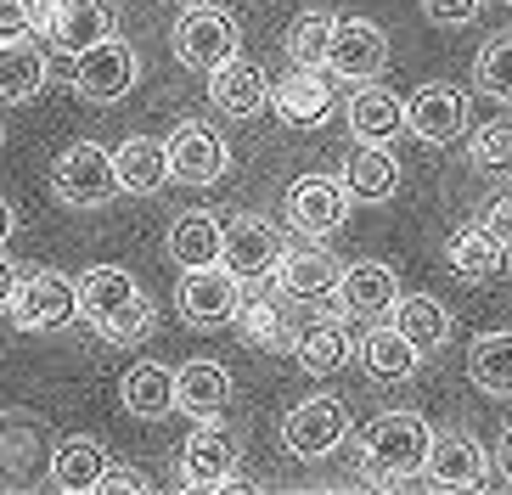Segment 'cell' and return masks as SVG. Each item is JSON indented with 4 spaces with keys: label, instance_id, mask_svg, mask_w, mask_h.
Segmentation results:
<instances>
[{
    "label": "cell",
    "instance_id": "20",
    "mask_svg": "<svg viewBox=\"0 0 512 495\" xmlns=\"http://www.w3.org/2000/svg\"><path fill=\"white\" fill-rule=\"evenodd\" d=\"M338 259L327 254V248H282V259H276V287H282L287 299H332V287H338Z\"/></svg>",
    "mask_w": 512,
    "mask_h": 495
},
{
    "label": "cell",
    "instance_id": "39",
    "mask_svg": "<svg viewBox=\"0 0 512 495\" xmlns=\"http://www.w3.org/2000/svg\"><path fill=\"white\" fill-rule=\"evenodd\" d=\"M34 34V0H0V40Z\"/></svg>",
    "mask_w": 512,
    "mask_h": 495
},
{
    "label": "cell",
    "instance_id": "2",
    "mask_svg": "<svg viewBox=\"0 0 512 495\" xmlns=\"http://www.w3.org/2000/svg\"><path fill=\"white\" fill-rule=\"evenodd\" d=\"M434 428L417 411H383L361 428V473L377 490H400V479H417Z\"/></svg>",
    "mask_w": 512,
    "mask_h": 495
},
{
    "label": "cell",
    "instance_id": "5",
    "mask_svg": "<svg viewBox=\"0 0 512 495\" xmlns=\"http://www.w3.org/2000/svg\"><path fill=\"white\" fill-rule=\"evenodd\" d=\"M12 327L23 332H57L79 315V293H74V276L62 270H34V276H17V293L6 304Z\"/></svg>",
    "mask_w": 512,
    "mask_h": 495
},
{
    "label": "cell",
    "instance_id": "26",
    "mask_svg": "<svg viewBox=\"0 0 512 495\" xmlns=\"http://www.w3.org/2000/svg\"><path fill=\"white\" fill-rule=\"evenodd\" d=\"M507 242L490 237L484 225H467V231H456L451 248H445V265L462 276V282H496L501 270H507Z\"/></svg>",
    "mask_w": 512,
    "mask_h": 495
},
{
    "label": "cell",
    "instance_id": "46",
    "mask_svg": "<svg viewBox=\"0 0 512 495\" xmlns=\"http://www.w3.org/2000/svg\"><path fill=\"white\" fill-rule=\"evenodd\" d=\"M507 6H512V0H507Z\"/></svg>",
    "mask_w": 512,
    "mask_h": 495
},
{
    "label": "cell",
    "instance_id": "32",
    "mask_svg": "<svg viewBox=\"0 0 512 495\" xmlns=\"http://www.w3.org/2000/svg\"><path fill=\"white\" fill-rule=\"evenodd\" d=\"M394 327L406 332V344L411 349H422V355H428V349H439L445 344V338H451V310H445V304L439 299H428V293H411V299H394Z\"/></svg>",
    "mask_w": 512,
    "mask_h": 495
},
{
    "label": "cell",
    "instance_id": "44",
    "mask_svg": "<svg viewBox=\"0 0 512 495\" xmlns=\"http://www.w3.org/2000/svg\"><path fill=\"white\" fill-rule=\"evenodd\" d=\"M12 231H17V214H12V203H6V197H0V248H6V242H12Z\"/></svg>",
    "mask_w": 512,
    "mask_h": 495
},
{
    "label": "cell",
    "instance_id": "24",
    "mask_svg": "<svg viewBox=\"0 0 512 495\" xmlns=\"http://www.w3.org/2000/svg\"><path fill=\"white\" fill-rule=\"evenodd\" d=\"M113 175H119V192H130V197L164 192V186H169L164 141H152V135H130V141L113 152Z\"/></svg>",
    "mask_w": 512,
    "mask_h": 495
},
{
    "label": "cell",
    "instance_id": "23",
    "mask_svg": "<svg viewBox=\"0 0 512 495\" xmlns=\"http://www.w3.org/2000/svg\"><path fill=\"white\" fill-rule=\"evenodd\" d=\"M231 400V372L220 360H186L181 372H175V411L186 417H220Z\"/></svg>",
    "mask_w": 512,
    "mask_h": 495
},
{
    "label": "cell",
    "instance_id": "14",
    "mask_svg": "<svg viewBox=\"0 0 512 495\" xmlns=\"http://www.w3.org/2000/svg\"><path fill=\"white\" fill-rule=\"evenodd\" d=\"M406 130L417 141H428V147H451L456 135L467 130V96L456 85H445V79L422 85L406 102Z\"/></svg>",
    "mask_w": 512,
    "mask_h": 495
},
{
    "label": "cell",
    "instance_id": "18",
    "mask_svg": "<svg viewBox=\"0 0 512 495\" xmlns=\"http://www.w3.org/2000/svg\"><path fill=\"white\" fill-rule=\"evenodd\" d=\"M332 299H338L344 315H366V321H377V315H389L394 299H400V276H394L389 265H377V259H355V265L338 270Z\"/></svg>",
    "mask_w": 512,
    "mask_h": 495
},
{
    "label": "cell",
    "instance_id": "16",
    "mask_svg": "<svg viewBox=\"0 0 512 495\" xmlns=\"http://www.w3.org/2000/svg\"><path fill=\"white\" fill-rule=\"evenodd\" d=\"M422 473L439 484V490H479L484 473H490V456L473 434H434L428 439V456H422Z\"/></svg>",
    "mask_w": 512,
    "mask_h": 495
},
{
    "label": "cell",
    "instance_id": "28",
    "mask_svg": "<svg viewBox=\"0 0 512 495\" xmlns=\"http://www.w3.org/2000/svg\"><path fill=\"white\" fill-rule=\"evenodd\" d=\"M349 130H355V141H394L406 130V102L383 85H361L349 96Z\"/></svg>",
    "mask_w": 512,
    "mask_h": 495
},
{
    "label": "cell",
    "instance_id": "31",
    "mask_svg": "<svg viewBox=\"0 0 512 495\" xmlns=\"http://www.w3.org/2000/svg\"><path fill=\"white\" fill-rule=\"evenodd\" d=\"M169 259L181 270H197V265H220V220L209 209H192L169 225Z\"/></svg>",
    "mask_w": 512,
    "mask_h": 495
},
{
    "label": "cell",
    "instance_id": "17",
    "mask_svg": "<svg viewBox=\"0 0 512 495\" xmlns=\"http://www.w3.org/2000/svg\"><path fill=\"white\" fill-rule=\"evenodd\" d=\"M119 29V17L107 0H51V17H46V40L57 45L62 57H79L91 51L96 40Z\"/></svg>",
    "mask_w": 512,
    "mask_h": 495
},
{
    "label": "cell",
    "instance_id": "34",
    "mask_svg": "<svg viewBox=\"0 0 512 495\" xmlns=\"http://www.w3.org/2000/svg\"><path fill=\"white\" fill-rule=\"evenodd\" d=\"M473 85L490 96V102H507L512 107V29L490 34L473 57Z\"/></svg>",
    "mask_w": 512,
    "mask_h": 495
},
{
    "label": "cell",
    "instance_id": "27",
    "mask_svg": "<svg viewBox=\"0 0 512 495\" xmlns=\"http://www.w3.org/2000/svg\"><path fill=\"white\" fill-rule=\"evenodd\" d=\"M102 467H107V445L91 434H74V439H62L57 456H51V484H57L62 495H91L96 479H102Z\"/></svg>",
    "mask_w": 512,
    "mask_h": 495
},
{
    "label": "cell",
    "instance_id": "45",
    "mask_svg": "<svg viewBox=\"0 0 512 495\" xmlns=\"http://www.w3.org/2000/svg\"><path fill=\"white\" fill-rule=\"evenodd\" d=\"M181 6H186V0H181Z\"/></svg>",
    "mask_w": 512,
    "mask_h": 495
},
{
    "label": "cell",
    "instance_id": "12",
    "mask_svg": "<svg viewBox=\"0 0 512 495\" xmlns=\"http://www.w3.org/2000/svg\"><path fill=\"white\" fill-rule=\"evenodd\" d=\"M181 315L192 327H226L242 304V282L231 276L226 265H197L181 276V293H175Z\"/></svg>",
    "mask_w": 512,
    "mask_h": 495
},
{
    "label": "cell",
    "instance_id": "1",
    "mask_svg": "<svg viewBox=\"0 0 512 495\" xmlns=\"http://www.w3.org/2000/svg\"><path fill=\"white\" fill-rule=\"evenodd\" d=\"M79 293V315L102 332L107 344H141L152 327H158V310L141 293V282L124 265H91L74 282Z\"/></svg>",
    "mask_w": 512,
    "mask_h": 495
},
{
    "label": "cell",
    "instance_id": "41",
    "mask_svg": "<svg viewBox=\"0 0 512 495\" xmlns=\"http://www.w3.org/2000/svg\"><path fill=\"white\" fill-rule=\"evenodd\" d=\"M484 231H490V237H501L512 248V197H496V203H490V209H484Z\"/></svg>",
    "mask_w": 512,
    "mask_h": 495
},
{
    "label": "cell",
    "instance_id": "22",
    "mask_svg": "<svg viewBox=\"0 0 512 495\" xmlns=\"http://www.w3.org/2000/svg\"><path fill=\"white\" fill-rule=\"evenodd\" d=\"M51 79V57L34 40H0V102L23 107L34 102Z\"/></svg>",
    "mask_w": 512,
    "mask_h": 495
},
{
    "label": "cell",
    "instance_id": "13",
    "mask_svg": "<svg viewBox=\"0 0 512 495\" xmlns=\"http://www.w3.org/2000/svg\"><path fill=\"white\" fill-rule=\"evenodd\" d=\"M287 220H293V231H304V237H332V231L349 220L344 180H332V175L293 180V192H287Z\"/></svg>",
    "mask_w": 512,
    "mask_h": 495
},
{
    "label": "cell",
    "instance_id": "7",
    "mask_svg": "<svg viewBox=\"0 0 512 495\" xmlns=\"http://www.w3.org/2000/svg\"><path fill=\"white\" fill-rule=\"evenodd\" d=\"M349 439V411L344 400H332V394H310L304 405H293L282 422V445L299 456V462H321L332 450Z\"/></svg>",
    "mask_w": 512,
    "mask_h": 495
},
{
    "label": "cell",
    "instance_id": "35",
    "mask_svg": "<svg viewBox=\"0 0 512 495\" xmlns=\"http://www.w3.org/2000/svg\"><path fill=\"white\" fill-rule=\"evenodd\" d=\"M332 12H299L287 29V62L293 68H321L327 62V40H332Z\"/></svg>",
    "mask_w": 512,
    "mask_h": 495
},
{
    "label": "cell",
    "instance_id": "8",
    "mask_svg": "<svg viewBox=\"0 0 512 495\" xmlns=\"http://www.w3.org/2000/svg\"><path fill=\"white\" fill-rule=\"evenodd\" d=\"M237 456H242L237 434H231L226 422L203 417V422L192 428V434H186L175 473H181L186 490H220V484H226L231 473H237Z\"/></svg>",
    "mask_w": 512,
    "mask_h": 495
},
{
    "label": "cell",
    "instance_id": "43",
    "mask_svg": "<svg viewBox=\"0 0 512 495\" xmlns=\"http://www.w3.org/2000/svg\"><path fill=\"white\" fill-rule=\"evenodd\" d=\"M496 467H501V479L512 484V428H507V434L496 439Z\"/></svg>",
    "mask_w": 512,
    "mask_h": 495
},
{
    "label": "cell",
    "instance_id": "42",
    "mask_svg": "<svg viewBox=\"0 0 512 495\" xmlns=\"http://www.w3.org/2000/svg\"><path fill=\"white\" fill-rule=\"evenodd\" d=\"M12 293H17V270H12V259H0V315H6Z\"/></svg>",
    "mask_w": 512,
    "mask_h": 495
},
{
    "label": "cell",
    "instance_id": "36",
    "mask_svg": "<svg viewBox=\"0 0 512 495\" xmlns=\"http://www.w3.org/2000/svg\"><path fill=\"white\" fill-rule=\"evenodd\" d=\"M231 321L242 327V338H248L254 349H282L287 344V321H282V310H276L271 299H242Z\"/></svg>",
    "mask_w": 512,
    "mask_h": 495
},
{
    "label": "cell",
    "instance_id": "33",
    "mask_svg": "<svg viewBox=\"0 0 512 495\" xmlns=\"http://www.w3.org/2000/svg\"><path fill=\"white\" fill-rule=\"evenodd\" d=\"M467 377L484 394H512V332H484L479 344L467 349Z\"/></svg>",
    "mask_w": 512,
    "mask_h": 495
},
{
    "label": "cell",
    "instance_id": "29",
    "mask_svg": "<svg viewBox=\"0 0 512 495\" xmlns=\"http://www.w3.org/2000/svg\"><path fill=\"white\" fill-rule=\"evenodd\" d=\"M293 355H299V366L310 377H332L355 360V338H349L344 321H316V327H304L293 338Z\"/></svg>",
    "mask_w": 512,
    "mask_h": 495
},
{
    "label": "cell",
    "instance_id": "15",
    "mask_svg": "<svg viewBox=\"0 0 512 495\" xmlns=\"http://www.w3.org/2000/svg\"><path fill=\"white\" fill-rule=\"evenodd\" d=\"M209 102L220 107L226 119H259V113L271 107V79H265L259 62H248L237 51V57H226L220 68H209Z\"/></svg>",
    "mask_w": 512,
    "mask_h": 495
},
{
    "label": "cell",
    "instance_id": "30",
    "mask_svg": "<svg viewBox=\"0 0 512 495\" xmlns=\"http://www.w3.org/2000/svg\"><path fill=\"white\" fill-rule=\"evenodd\" d=\"M355 355H361V366L377 377V383H406V377L417 372L422 349H411L400 327H372L361 344H355Z\"/></svg>",
    "mask_w": 512,
    "mask_h": 495
},
{
    "label": "cell",
    "instance_id": "4",
    "mask_svg": "<svg viewBox=\"0 0 512 495\" xmlns=\"http://www.w3.org/2000/svg\"><path fill=\"white\" fill-rule=\"evenodd\" d=\"M51 192L68 209H102L107 197L119 192V175H113V152L102 141H74V147L57 158L51 169Z\"/></svg>",
    "mask_w": 512,
    "mask_h": 495
},
{
    "label": "cell",
    "instance_id": "25",
    "mask_svg": "<svg viewBox=\"0 0 512 495\" xmlns=\"http://www.w3.org/2000/svg\"><path fill=\"white\" fill-rule=\"evenodd\" d=\"M119 394H124V411H130V417L164 422L169 411H175V372L158 366V360H136V366L124 372Z\"/></svg>",
    "mask_w": 512,
    "mask_h": 495
},
{
    "label": "cell",
    "instance_id": "3",
    "mask_svg": "<svg viewBox=\"0 0 512 495\" xmlns=\"http://www.w3.org/2000/svg\"><path fill=\"white\" fill-rule=\"evenodd\" d=\"M169 45H175V57L186 62V68H197V74H209V68H220L226 57H237V23H231L220 6H203V0H186V12L175 17V29H169Z\"/></svg>",
    "mask_w": 512,
    "mask_h": 495
},
{
    "label": "cell",
    "instance_id": "21",
    "mask_svg": "<svg viewBox=\"0 0 512 495\" xmlns=\"http://www.w3.org/2000/svg\"><path fill=\"white\" fill-rule=\"evenodd\" d=\"M271 107L282 113V124L310 130V124H321L332 113V85L321 79V68H293V74H282L271 85Z\"/></svg>",
    "mask_w": 512,
    "mask_h": 495
},
{
    "label": "cell",
    "instance_id": "11",
    "mask_svg": "<svg viewBox=\"0 0 512 495\" xmlns=\"http://www.w3.org/2000/svg\"><path fill=\"white\" fill-rule=\"evenodd\" d=\"M389 62V34L377 29L372 17H338L332 23V40H327V62L338 79H377Z\"/></svg>",
    "mask_w": 512,
    "mask_h": 495
},
{
    "label": "cell",
    "instance_id": "38",
    "mask_svg": "<svg viewBox=\"0 0 512 495\" xmlns=\"http://www.w3.org/2000/svg\"><path fill=\"white\" fill-rule=\"evenodd\" d=\"M484 0H422V12H428V23H439V29H467L473 17H479Z\"/></svg>",
    "mask_w": 512,
    "mask_h": 495
},
{
    "label": "cell",
    "instance_id": "9",
    "mask_svg": "<svg viewBox=\"0 0 512 495\" xmlns=\"http://www.w3.org/2000/svg\"><path fill=\"white\" fill-rule=\"evenodd\" d=\"M282 259V237L276 225H265L259 214H237V220L220 225V265L237 276V282H265Z\"/></svg>",
    "mask_w": 512,
    "mask_h": 495
},
{
    "label": "cell",
    "instance_id": "10",
    "mask_svg": "<svg viewBox=\"0 0 512 495\" xmlns=\"http://www.w3.org/2000/svg\"><path fill=\"white\" fill-rule=\"evenodd\" d=\"M164 158H169V180H181V186H214V180L231 169L226 141H220L203 119L175 124V135L164 141Z\"/></svg>",
    "mask_w": 512,
    "mask_h": 495
},
{
    "label": "cell",
    "instance_id": "6",
    "mask_svg": "<svg viewBox=\"0 0 512 495\" xmlns=\"http://www.w3.org/2000/svg\"><path fill=\"white\" fill-rule=\"evenodd\" d=\"M136 79H141V57L124 40H113V34L74 57V90L85 96V102H96V107L124 102V96L136 90Z\"/></svg>",
    "mask_w": 512,
    "mask_h": 495
},
{
    "label": "cell",
    "instance_id": "37",
    "mask_svg": "<svg viewBox=\"0 0 512 495\" xmlns=\"http://www.w3.org/2000/svg\"><path fill=\"white\" fill-rule=\"evenodd\" d=\"M473 169L507 175L512 169V124H484V130L473 135Z\"/></svg>",
    "mask_w": 512,
    "mask_h": 495
},
{
    "label": "cell",
    "instance_id": "19",
    "mask_svg": "<svg viewBox=\"0 0 512 495\" xmlns=\"http://www.w3.org/2000/svg\"><path fill=\"white\" fill-rule=\"evenodd\" d=\"M344 192L355 203H389L400 192V158L389 152V141H355V152L344 158Z\"/></svg>",
    "mask_w": 512,
    "mask_h": 495
},
{
    "label": "cell",
    "instance_id": "40",
    "mask_svg": "<svg viewBox=\"0 0 512 495\" xmlns=\"http://www.w3.org/2000/svg\"><path fill=\"white\" fill-rule=\"evenodd\" d=\"M96 490H107V495H136V490H147V473H141V467H113V462H107L102 479H96Z\"/></svg>",
    "mask_w": 512,
    "mask_h": 495
}]
</instances>
